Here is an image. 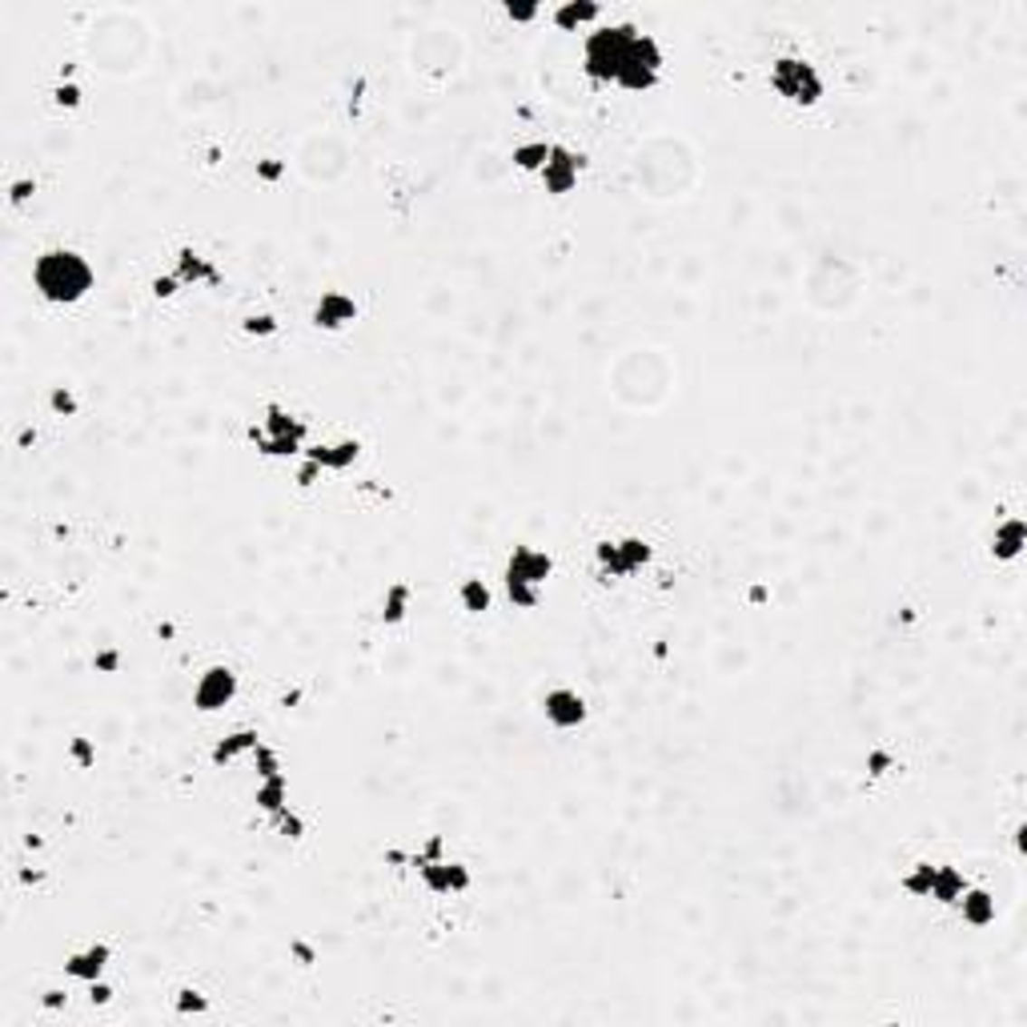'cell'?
Wrapping results in <instances>:
<instances>
[{
	"instance_id": "4dcf8cb0",
	"label": "cell",
	"mask_w": 1027,
	"mask_h": 1027,
	"mask_svg": "<svg viewBox=\"0 0 1027 1027\" xmlns=\"http://www.w3.org/2000/svg\"><path fill=\"white\" fill-rule=\"evenodd\" d=\"M254 759H257V774H261V779H274V774H282V759H277V751H269L265 743H261L257 751H254Z\"/></svg>"
},
{
	"instance_id": "ac0fdd59",
	"label": "cell",
	"mask_w": 1027,
	"mask_h": 1027,
	"mask_svg": "<svg viewBox=\"0 0 1027 1027\" xmlns=\"http://www.w3.org/2000/svg\"><path fill=\"white\" fill-rule=\"evenodd\" d=\"M261 746V734L254 731V726H241V731H233V734H226L217 746H213V767H226V763H233V759H241V754H254Z\"/></svg>"
},
{
	"instance_id": "e0dca14e",
	"label": "cell",
	"mask_w": 1027,
	"mask_h": 1027,
	"mask_svg": "<svg viewBox=\"0 0 1027 1027\" xmlns=\"http://www.w3.org/2000/svg\"><path fill=\"white\" fill-rule=\"evenodd\" d=\"M599 16H602V8L594 5V0H566V5H558L554 13H550V21H554L562 33H578V29H586V24H594Z\"/></svg>"
},
{
	"instance_id": "7402d4cb",
	"label": "cell",
	"mask_w": 1027,
	"mask_h": 1027,
	"mask_svg": "<svg viewBox=\"0 0 1027 1027\" xmlns=\"http://www.w3.org/2000/svg\"><path fill=\"white\" fill-rule=\"evenodd\" d=\"M457 602H462L466 614H485V610H490V602H494V594H490V586H485L482 578H466V582L457 586Z\"/></svg>"
},
{
	"instance_id": "4fadbf2b",
	"label": "cell",
	"mask_w": 1027,
	"mask_h": 1027,
	"mask_svg": "<svg viewBox=\"0 0 1027 1027\" xmlns=\"http://www.w3.org/2000/svg\"><path fill=\"white\" fill-rule=\"evenodd\" d=\"M1027 546V526L1023 518H1003L992 534V558L995 562H1015Z\"/></svg>"
},
{
	"instance_id": "3957f363",
	"label": "cell",
	"mask_w": 1027,
	"mask_h": 1027,
	"mask_svg": "<svg viewBox=\"0 0 1027 1027\" xmlns=\"http://www.w3.org/2000/svg\"><path fill=\"white\" fill-rule=\"evenodd\" d=\"M771 89L779 92L787 105L811 109L823 101V77L807 57H779L771 64Z\"/></svg>"
},
{
	"instance_id": "d4e9b609",
	"label": "cell",
	"mask_w": 1027,
	"mask_h": 1027,
	"mask_svg": "<svg viewBox=\"0 0 1027 1027\" xmlns=\"http://www.w3.org/2000/svg\"><path fill=\"white\" fill-rule=\"evenodd\" d=\"M931 875H936L931 863H915L911 871L903 875V891L915 895V899H931Z\"/></svg>"
},
{
	"instance_id": "8d00e7d4",
	"label": "cell",
	"mask_w": 1027,
	"mask_h": 1027,
	"mask_svg": "<svg viewBox=\"0 0 1027 1027\" xmlns=\"http://www.w3.org/2000/svg\"><path fill=\"white\" fill-rule=\"evenodd\" d=\"M69 751H72V759H77L81 767H89V763L97 759V751H92V746H89V739H72V746H69Z\"/></svg>"
},
{
	"instance_id": "83f0119b",
	"label": "cell",
	"mask_w": 1027,
	"mask_h": 1027,
	"mask_svg": "<svg viewBox=\"0 0 1027 1027\" xmlns=\"http://www.w3.org/2000/svg\"><path fill=\"white\" fill-rule=\"evenodd\" d=\"M49 409H53L57 418H72V414L81 409V401H77V394H72L69 386H57V389L49 394Z\"/></svg>"
},
{
	"instance_id": "277c9868",
	"label": "cell",
	"mask_w": 1027,
	"mask_h": 1027,
	"mask_svg": "<svg viewBox=\"0 0 1027 1027\" xmlns=\"http://www.w3.org/2000/svg\"><path fill=\"white\" fill-rule=\"evenodd\" d=\"M662 77V49L650 33H634L630 41V53L619 69V81L614 85L627 89V92H650Z\"/></svg>"
},
{
	"instance_id": "ba28073f",
	"label": "cell",
	"mask_w": 1027,
	"mask_h": 1027,
	"mask_svg": "<svg viewBox=\"0 0 1027 1027\" xmlns=\"http://www.w3.org/2000/svg\"><path fill=\"white\" fill-rule=\"evenodd\" d=\"M550 574H554V558L538 546H514V554L506 558V582L546 586Z\"/></svg>"
},
{
	"instance_id": "ffe728a7",
	"label": "cell",
	"mask_w": 1027,
	"mask_h": 1027,
	"mask_svg": "<svg viewBox=\"0 0 1027 1027\" xmlns=\"http://www.w3.org/2000/svg\"><path fill=\"white\" fill-rule=\"evenodd\" d=\"M650 558H655V546H650L647 538H622V542H614V562H619V578L642 571Z\"/></svg>"
},
{
	"instance_id": "44dd1931",
	"label": "cell",
	"mask_w": 1027,
	"mask_h": 1027,
	"mask_svg": "<svg viewBox=\"0 0 1027 1027\" xmlns=\"http://www.w3.org/2000/svg\"><path fill=\"white\" fill-rule=\"evenodd\" d=\"M289 782L285 774H274V779H261L257 782V807L265 811V815H277L282 807H289Z\"/></svg>"
},
{
	"instance_id": "cb8c5ba5",
	"label": "cell",
	"mask_w": 1027,
	"mask_h": 1027,
	"mask_svg": "<svg viewBox=\"0 0 1027 1027\" xmlns=\"http://www.w3.org/2000/svg\"><path fill=\"white\" fill-rule=\"evenodd\" d=\"M546 157H550V145H546V141H526V145L514 149V169H522V173H542Z\"/></svg>"
},
{
	"instance_id": "2e32d148",
	"label": "cell",
	"mask_w": 1027,
	"mask_h": 1027,
	"mask_svg": "<svg viewBox=\"0 0 1027 1027\" xmlns=\"http://www.w3.org/2000/svg\"><path fill=\"white\" fill-rule=\"evenodd\" d=\"M967 887H971V883L964 879V871H959V867L936 863V875H931V899H936V903H943V907H955L959 895H964Z\"/></svg>"
},
{
	"instance_id": "6da1fadb",
	"label": "cell",
	"mask_w": 1027,
	"mask_h": 1027,
	"mask_svg": "<svg viewBox=\"0 0 1027 1027\" xmlns=\"http://www.w3.org/2000/svg\"><path fill=\"white\" fill-rule=\"evenodd\" d=\"M33 285L49 305H77L97 285V274H92L85 254L57 245V249H44L33 261Z\"/></svg>"
},
{
	"instance_id": "8fae6325",
	"label": "cell",
	"mask_w": 1027,
	"mask_h": 1027,
	"mask_svg": "<svg viewBox=\"0 0 1027 1027\" xmlns=\"http://www.w3.org/2000/svg\"><path fill=\"white\" fill-rule=\"evenodd\" d=\"M109 959H113V947H109V943H92V947L72 951V955L64 959V975L81 979V984H97V979L105 975Z\"/></svg>"
},
{
	"instance_id": "836d02e7",
	"label": "cell",
	"mask_w": 1027,
	"mask_h": 1027,
	"mask_svg": "<svg viewBox=\"0 0 1027 1027\" xmlns=\"http://www.w3.org/2000/svg\"><path fill=\"white\" fill-rule=\"evenodd\" d=\"M506 16H510L514 24H530V21H538V16H542V8H538V5H514V0H510V5H506Z\"/></svg>"
},
{
	"instance_id": "60d3db41",
	"label": "cell",
	"mask_w": 1027,
	"mask_h": 1027,
	"mask_svg": "<svg viewBox=\"0 0 1027 1027\" xmlns=\"http://www.w3.org/2000/svg\"><path fill=\"white\" fill-rule=\"evenodd\" d=\"M21 883H24V887H36V883H44V871H21Z\"/></svg>"
},
{
	"instance_id": "30bf717a",
	"label": "cell",
	"mask_w": 1027,
	"mask_h": 1027,
	"mask_svg": "<svg viewBox=\"0 0 1027 1027\" xmlns=\"http://www.w3.org/2000/svg\"><path fill=\"white\" fill-rule=\"evenodd\" d=\"M418 871H422V883L434 895H457V891L470 887V871H466V863H450V859H429V863H422Z\"/></svg>"
},
{
	"instance_id": "f546056e",
	"label": "cell",
	"mask_w": 1027,
	"mask_h": 1027,
	"mask_svg": "<svg viewBox=\"0 0 1027 1027\" xmlns=\"http://www.w3.org/2000/svg\"><path fill=\"white\" fill-rule=\"evenodd\" d=\"M269 819H274V827L282 830L285 839H302V835H305V819H302V815H293L289 807H282L277 815H269Z\"/></svg>"
},
{
	"instance_id": "8992f818",
	"label": "cell",
	"mask_w": 1027,
	"mask_h": 1027,
	"mask_svg": "<svg viewBox=\"0 0 1027 1027\" xmlns=\"http://www.w3.org/2000/svg\"><path fill=\"white\" fill-rule=\"evenodd\" d=\"M237 698V675L229 667H209L193 686V706L201 715H217Z\"/></svg>"
},
{
	"instance_id": "484cf974",
	"label": "cell",
	"mask_w": 1027,
	"mask_h": 1027,
	"mask_svg": "<svg viewBox=\"0 0 1027 1027\" xmlns=\"http://www.w3.org/2000/svg\"><path fill=\"white\" fill-rule=\"evenodd\" d=\"M173 1007L181 1015H205V1012H209V995L197 992V987H181L177 999H173Z\"/></svg>"
},
{
	"instance_id": "9a60e30c",
	"label": "cell",
	"mask_w": 1027,
	"mask_h": 1027,
	"mask_svg": "<svg viewBox=\"0 0 1027 1027\" xmlns=\"http://www.w3.org/2000/svg\"><path fill=\"white\" fill-rule=\"evenodd\" d=\"M959 915H964L967 927H987V923H995V895L984 891V887H967L964 895H959Z\"/></svg>"
},
{
	"instance_id": "1f68e13d",
	"label": "cell",
	"mask_w": 1027,
	"mask_h": 1027,
	"mask_svg": "<svg viewBox=\"0 0 1027 1027\" xmlns=\"http://www.w3.org/2000/svg\"><path fill=\"white\" fill-rule=\"evenodd\" d=\"M81 97H85V92H81V85H72V81H61V85L53 89V105L57 109H77Z\"/></svg>"
},
{
	"instance_id": "f1b7e54d",
	"label": "cell",
	"mask_w": 1027,
	"mask_h": 1027,
	"mask_svg": "<svg viewBox=\"0 0 1027 1027\" xmlns=\"http://www.w3.org/2000/svg\"><path fill=\"white\" fill-rule=\"evenodd\" d=\"M241 330H245L249 338H274V333H277V317L274 313H249L245 322H241Z\"/></svg>"
},
{
	"instance_id": "7c38bea8",
	"label": "cell",
	"mask_w": 1027,
	"mask_h": 1027,
	"mask_svg": "<svg viewBox=\"0 0 1027 1027\" xmlns=\"http://www.w3.org/2000/svg\"><path fill=\"white\" fill-rule=\"evenodd\" d=\"M173 274L185 282V289H189V285H217L221 282L217 265H213L205 254H197V249H189V245L177 249V269H173Z\"/></svg>"
},
{
	"instance_id": "ab89813d",
	"label": "cell",
	"mask_w": 1027,
	"mask_h": 1027,
	"mask_svg": "<svg viewBox=\"0 0 1027 1027\" xmlns=\"http://www.w3.org/2000/svg\"><path fill=\"white\" fill-rule=\"evenodd\" d=\"M49 1012H57V1007H64V992H44V999H41Z\"/></svg>"
},
{
	"instance_id": "f35d334b",
	"label": "cell",
	"mask_w": 1027,
	"mask_h": 1027,
	"mask_svg": "<svg viewBox=\"0 0 1027 1027\" xmlns=\"http://www.w3.org/2000/svg\"><path fill=\"white\" fill-rule=\"evenodd\" d=\"M117 662H120L117 650H105V655H97V670H117Z\"/></svg>"
},
{
	"instance_id": "603a6c76",
	"label": "cell",
	"mask_w": 1027,
	"mask_h": 1027,
	"mask_svg": "<svg viewBox=\"0 0 1027 1027\" xmlns=\"http://www.w3.org/2000/svg\"><path fill=\"white\" fill-rule=\"evenodd\" d=\"M406 610H409V586L394 582L386 590V602H381V622H386V627H398V622H406Z\"/></svg>"
},
{
	"instance_id": "d6986e66",
	"label": "cell",
	"mask_w": 1027,
	"mask_h": 1027,
	"mask_svg": "<svg viewBox=\"0 0 1027 1027\" xmlns=\"http://www.w3.org/2000/svg\"><path fill=\"white\" fill-rule=\"evenodd\" d=\"M261 429H265L269 437H297V442H305V434H310V426L302 422L297 414H289L285 406H265V418H261Z\"/></svg>"
},
{
	"instance_id": "4316f807",
	"label": "cell",
	"mask_w": 1027,
	"mask_h": 1027,
	"mask_svg": "<svg viewBox=\"0 0 1027 1027\" xmlns=\"http://www.w3.org/2000/svg\"><path fill=\"white\" fill-rule=\"evenodd\" d=\"M506 594L518 610H534L538 599H542V586H530V582H506Z\"/></svg>"
},
{
	"instance_id": "5b68a950",
	"label": "cell",
	"mask_w": 1027,
	"mask_h": 1027,
	"mask_svg": "<svg viewBox=\"0 0 1027 1027\" xmlns=\"http://www.w3.org/2000/svg\"><path fill=\"white\" fill-rule=\"evenodd\" d=\"M582 169H586L582 153H574V149H566V145H550V157H546V165H542V173H538V177H542L550 197H566V193L578 189V177H582Z\"/></svg>"
},
{
	"instance_id": "d590c367",
	"label": "cell",
	"mask_w": 1027,
	"mask_h": 1027,
	"mask_svg": "<svg viewBox=\"0 0 1027 1027\" xmlns=\"http://www.w3.org/2000/svg\"><path fill=\"white\" fill-rule=\"evenodd\" d=\"M257 177H261V181H282V177H285V165L274 161V157H265V161H257Z\"/></svg>"
},
{
	"instance_id": "e575fe53",
	"label": "cell",
	"mask_w": 1027,
	"mask_h": 1027,
	"mask_svg": "<svg viewBox=\"0 0 1027 1027\" xmlns=\"http://www.w3.org/2000/svg\"><path fill=\"white\" fill-rule=\"evenodd\" d=\"M33 193H36V181H33V177H21V181H13V193H8V201H13V205H24V201L33 197Z\"/></svg>"
},
{
	"instance_id": "7a4b0ae2",
	"label": "cell",
	"mask_w": 1027,
	"mask_h": 1027,
	"mask_svg": "<svg viewBox=\"0 0 1027 1027\" xmlns=\"http://www.w3.org/2000/svg\"><path fill=\"white\" fill-rule=\"evenodd\" d=\"M634 24H602V29L586 33L582 41V72L594 81V85H614L619 81V69L630 53L634 41Z\"/></svg>"
},
{
	"instance_id": "d6a6232c",
	"label": "cell",
	"mask_w": 1027,
	"mask_h": 1027,
	"mask_svg": "<svg viewBox=\"0 0 1027 1027\" xmlns=\"http://www.w3.org/2000/svg\"><path fill=\"white\" fill-rule=\"evenodd\" d=\"M149 289H153L157 302H169V297H177L185 289V282L177 274H165V277H153V285H149Z\"/></svg>"
},
{
	"instance_id": "5bb4252c",
	"label": "cell",
	"mask_w": 1027,
	"mask_h": 1027,
	"mask_svg": "<svg viewBox=\"0 0 1027 1027\" xmlns=\"http://www.w3.org/2000/svg\"><path fill=\"white\" fill-rule=\"evenodd\" d=\"M305 457L317 462L322 470H350V466L361 457V442L358 437H345V442H333V446H310Z\"/></svg>"
},
{
	"instance_id": "52a82bcc",
	"label": "cell",
	"mask_w": 1027,
	"mask_h": 1027,
	"mask_svg": "<svg viewBox=\"0 0 1027 1027\" xmlns=\"http://www.w3.org/2000/svg\"><path fill=\"white\" fill-rule=\"evenodd\" d=\"M542 715H546L550 726H558V731H578V726L586 723V715H590V706H586V698L578 695V690L558 686L542 698Z\"/></svg>"
},
{
	"instance_id": "74e56055",
	"label": "cell",
	"mask_w": 1027,
	"mask_h": 1027,
	"mask_svg": "<svg viewBox=\"0 0 1027 1027\" xmlns=\"http://www.w3.org/2000/svg\"><path fill=\"white\" fill-rule=\"evenodd\" d=\"M89 999H92V1003H109V999H113V987L97 979V984H89Z\"/></svg>"
},
{
	"instance_id": "9c48e42d",
	"label": "cell",
	"mask_w": 1027,
	"mask_h": 1027,
	"mask_svg": "<svg viewBox=\"0 0 1027 1027\" xmlns=\"http://www.w3.org/2000/svg\"><path fill=\"white\" fill-rule=\"evenodd\" d=\"M350 322H358V302L341 289H330V293L317 297L313 305V325L317 330H345Z\"/></svg>"
}]
</instances>
